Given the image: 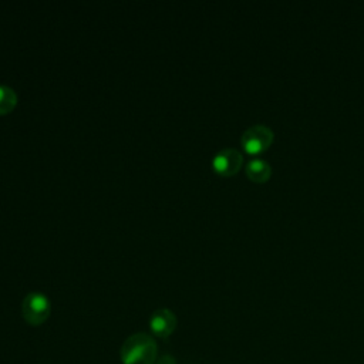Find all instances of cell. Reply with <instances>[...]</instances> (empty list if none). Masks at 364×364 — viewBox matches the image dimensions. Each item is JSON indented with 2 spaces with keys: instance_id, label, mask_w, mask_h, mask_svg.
<instances>
[{
  "instance_id": "1",
  "label": "cell",
  "mask_w": 364,
  "mask_h": 364,
  "mask_svg": "<svg viewBox=\"0 0 364 364\" xmlns=\"http://www.w3.org/2000/svg\"><path fill=\"white\" fill-rule=\"evenodd\" d=\"M156 354V343L146 333H135L129 336L119 350L122 364H155Z\"/></svg>"
},
{
  "instance_id": "2",
  "label": "cell",
  "mask_w": 364,
  "mask_h": 364,
  "mask_svg": "<svg viewBox=\"0 0 364 364\" xmlns=\"http://www.w3.org/2000/svg\"><path fill=\"white\" fill-rule=\"evenodd\" d=\"M21 313H23L24 320L30 326L43 324L51 313V306H50L48 297L41 291L28 293L23 300Z\"/></svg>"
},
{
  "instance_id": "3",
  "label": "cell",
  "mask_w": 364,
  "mask_h": 364,
  "mask_svg": "<svg viewBox=\"0 0 364 364\" xmlns=\"http://www.w3.org/2000/svg\"><path fill=\"white\" fill-rule=\"evenodd\" d=\"M273 131L263 124H256L249 127L240 138V144L249 154H259L269 148L273 142Z\"/></svg>"
},
{
  "instance_id": "4",
  "label": "cell",
  "mask_w": 364,
  "mask_h": 364,
  "mask_svg": "<svg viewBox=\"0 0 364 364\" xmlns=\"http://www.w3.org/2000/svg\"><path fill=\"white\" fill-rule=\"evenodd\" d=\"M242 162H243V156L237 149L223 148L213 156L212 166L219 175L230 176L239 171V168L242 166Z\"/></svg>"
},
{
  "instance_id": "5",
  "label": "cell",
  "mask_w": 364,
  "mask_h": 364,
  "mask_svg": "<svg viewBox=\"0 0 364 364\" xmlns=\"http://www.w3.org/2000/svg\"><path fill=\"white\" fill-rule=\"evenodd\" d=\"M149 328L156 337L166 338L176 328V316L166 307L158 309L151 314Z\"/></svg>"
},
{
  "instance_id": "6",
  "label": "cell",
  "mask_w": 364,
  "mask_h": 364,
  "mask_svg": "<svg viewBox=\"0 0 364 364\" xmlns=\"http://www.w3.org/2000/svg\"><path fill=\"white\" fill-rule=\"evenodd\" d=\"M246 173L255 182H266L272 173V169L266 161L253 158L246 164Z\"/></svg>"
},
{
  "instance_id": "7",
  "label": "cell",
  "mask_w": 364,
  "mask_h": 364,
  "mask_svg": "<svg viewBox=\"0 0 364 364\" xmlns=\"http://www.w3.org/2000/svg\"><path fill=\"white\" fill-rule=\"evenodd\" d=\"M17 104L16 91L6 84H0V115L9 114Z\"/></svg>"
},
{
  "instance_id": "8",
  "label": "cell",
  "mask_w": 364,
  "mask_h": 364,
  "mask_svg": "<svg viewBox=\"0 0 364 364\" xmlns=\"http://www.w3.org/2000/svg\"><path fill=\"white\" fill-rule=\"evenodd\" d=\"M155 364H176V361H175V358L172 355H164Z\"/></svg>"
}]
</instances>
